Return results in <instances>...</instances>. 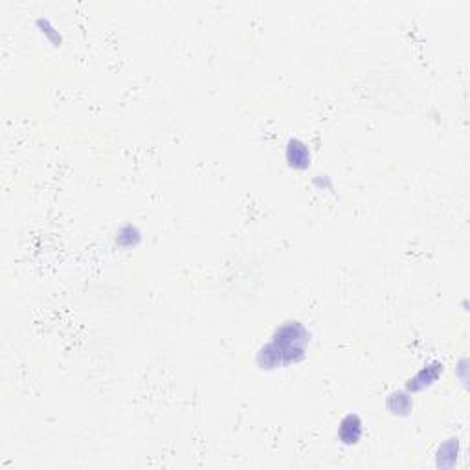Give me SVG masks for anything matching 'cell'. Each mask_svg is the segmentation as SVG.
<instances>
[{"label": "cell", "mask_w": 470, "mask_h": 470, "mask_svg": "<svg viewBox=\"0 0 470 470\" xmlns=\"http://www.w3.org/2000/svg\"><path fill=\"white\" fill-rule=\"evenodd\" d=\"M311 336V331L301 322L288 320L274 331L267 344L259 347L256 362L265 371L298 364L307 354Z\"/></svg>", "instance_id": "6da1fadb"}, {"label": "cell", "mask_w": 470, "mask_h": 470, "mask_svg": "<svg viewBox=\"0 0 470 470\" xmlns=\"http://www.w3.org/2000/svg\"><path fill=\"white\" fill-rule=\"evenodd\" d=\"M285 160H287L288 167H292L296 171H305L311 166L313 155H311V149L304 140L290 138L285 146Z\"/></svg>", "instance_id": "7a4b0ae2"}, {"label": "cell", "mask_w": 470, "mask_h": 470, "mask_svg": "<svg viewBox=\"0 0 470 470\" xmlns=\"http://www.w3.org/2000/svg\"><path fill=\"white\" fill-rule=\"evenodd\" d=\"M441 375H443V364L434 360V362H430L426 364L425 368H421L417 373L408 380V384H406V391L409 393H417V391H425L426 388L430 386H434L437 382Z\"/></svg>", "instance_id": "3957f363"}, {"label": "cell", "mask_w": 470, "mask_h": 470, "mask_svg": "<svg viewBox=\"0 0 470 470\" xmlns=\"http://www.w3.org/2000/svg\"><path fill=\"white\" fill-rule=\"evenodd\" d=\"M364 435V423L359 414H347L338 425V439L342 445H357Z\"/></svg>", "instance_id": "277c9868"}, {"label": "cell", "mask_w": 470, "mask_h": 470, "mask_svg": "<svg viewBox=\"0 0 470 470\" xmlns=\"http://www.w3.org/2000/svg\"><path fill=\"white\" fill-rule=\"evenodd\" d=\"M386 409L395 417H406L414 409V399L409 391H391L386 397Z\"/></svg>", "instance_id": "5b68a950"}, {"label": "cell", "mask_w": 470, "mask_h": 470, "mask_svg": "<svg viewBox=\"0 0 470 470\" xmlns=\"http://www.w3.org/2000/svg\"><path fill=\"white\" fill-rule=\"evenodd\" d=\"M142 241V232H140V228L136 224L127 223L123 226H120V230L116 232V244L120 248H136Z\"/></svg>", "instance_id": "8992f818"}, {"label": "cell", "mask_w": 470, "mask_h": 470, "mask_svg": "<svg viewBox=\"0 0 470 470\" xmlns=\"http://www.w3.org/2000/svg\"><path fill=\"white\" fill-rule=\"evenodd\" d=\"M457 455H460V439L452 437V439L445 441L437 450V467H443V469L454 467Z\"/></svg>", "instance_id": "52a82bcc"}, {"label": "cell", "mask_w": 470, "mask_h": 470, "mask_svg": "<svg viewBox=\"0 0 470 470\" xmlns=\"http://www.w3.org/2000/svg\"><path fill=\"white\" fill-rule=\"evenodd\" d=\"M37 26H39V30H41L42 36L48 39V41L52 42H61V33H59V30H56V26L52 24L48 19H39L37 21Z\"/></svg>", "instance_id": "ba28073f"}, {"label": "cell", "mask_w": 470, "mask_h": 470, "mask_svg": "<svg viewBox=\"0 0 470 470\" xmlns=\"http://www.w3.org/2000/svg\"><path fill=\"white\" fill-rule=\"evenodd\" d=\"M467 366H469V360L461 359L460 366H457V373H460V379H461V382H463V384H467V371H469V368H467Z\"/></svg>", "instance_id": "9c48e42d"}]
</instances>
